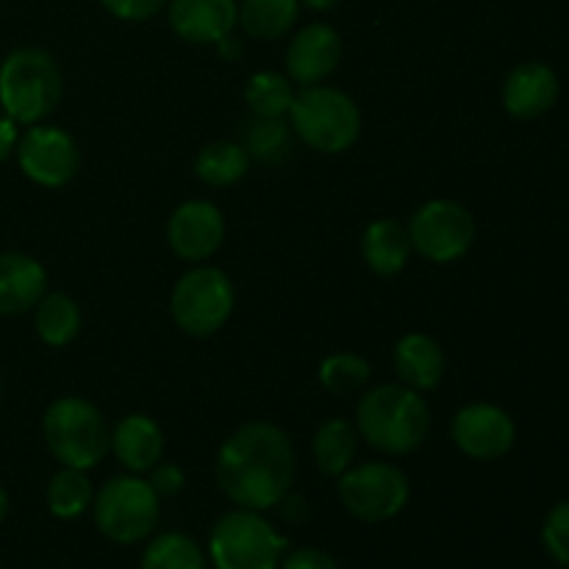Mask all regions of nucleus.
<instances>
[{"label": "nucleus", "instance_id": "f8f14e48", "mask_svg": "<svg viewBox=\"0 0 569 569\" xmlns=\"http://www.w3.org/2000/svg\"><path fill=\"white\" fill-rule=\"evenodd\" d=\"M456 448L476 461H495L515 448L517 426L509 411L495 403H470L456 411L450 422Z\"/></svg>", "mask_w": 569, "mask_h": 569}, {"label": "nucleus", "instance_id": "4468645a", "mask_svg": "<svg viewBox=\"0 0 569 569\" xmlns=\"http://www.w3.org/2000/svg\"><path fill=\"white\" fill-rule=\"evenodd\" d=\"M342 61V37L328 22H309L287 48V76L300 87L322 83Z\"/></svg>", "mask_w": 569, "mask_h": 569}, {"label": "nucleus", "instance_id": "1a4fd4ad", "mask_svg": "<svg viewBox=\"0 0 569 569\" xmlns=\"http://www.w3.org/2000/svg\"><path fill=\"white\" fill-rule=\"evenodd\" d=\"M411 483L389 461H365L339 476V500L361 522H387L409 506Z\"/></svg>", "mask_w": 569, "mask_h": 569}, {"label": "nucleus", "instance_id": "c9c22d12", "mask_svg": "<svg viewBox=\"0 0 569 569\" xmlns=\"http://www.w3.org/2000/svg\"><path fill=\"white\" fill-rule=\"evenodd\" d=\"M339 3H342V0H300V6H306V9L311 11H331L337 9Z\"/></svg>", "mask_w": 569, "mask_h": 569}, {"label": "nucleus", "instance_id": "72a5a7b5", "mask_svg": "<svg viewBox=\"0 0 569 569\" xmlns=\"http://www.w3.org/2000/svg\"><path fill=\"white\" fill-rule=\"evenodd\" d=\"M17 142H20V133H17V122L11 117L0 114V164L9 159L17 150Z\"/></svg>", "mask_w": 569, "mask_h": 569}, {"label": "nucleus", "instance_id": "0eeeda50", "mask_svg": "<svg viewBox=\"0 0 569 569\" xmlns=\"http://www.w3.org/2000/svg\"><path fill=\"white\" fill-rule=\"evenodd\" d=\"M237 306V289L233 281L211 264H194L183 272L170 295L172 322L187 337L206 339L214 337L231 320Z\"/></svg>", "mask_w": 569, "mask_h": 569}, {"label": "nucleus", "instance_id": "412c9836", "mask_svg": "<svg viewBox=\"0 0 569 569\" xmlns=\"http://www.w3.org/2000/svg\"><path fill=\"white\" fill-rule=\"evenodd\" d=\"M356 450H359V433L356 426L345 417H331L317 428L311 439V459L317 470L328 478H339L353 467Z\"/></svg>", "mask_w": 569, "mask_h": 569}, {"label": "nucleus", "instance_id": "39448f33", "mask_svg": "<svg viewBox=\"0 0 569 569\" xmlns=\"http://www.w3.org/2000/svg\"><path fill=\"white\" fill-rule=\"evenodd\" d=\"M42 437L61 467L92 470L111 450V428L103 411L81 395H64L48 406Z\"/></svg>", "mask_w": 569, "mask_h": 569}, {"label": "nucleus", "instance_id": "aec40b11", "mask_svg": "<svg viewBox=\"0 0 569 569\" xmlns=\"http://www.w3.org/2000/svg\"><path fill=\"white\" fill-rule=\"evenodd\" d=\"M411 253H415V248H411L409 228L400 226L398 220L383 217V220L370 222L365 228V237H361V259H365V264L376 276L392 278L398 272H403Z\"/></svg>", "mask_w": 569, "mask_h": 569}, {"label": "nucleus", "instance_id": "20e7f679", "mask_svg": "<svg viewBox=\"0 0 569 569\" xmlns=\"http://www.w3.org/2000/svg\"><path fill=\"white\" fill-rule=\"evenodd\" d=\"M64 78L59 61L42 48L11 50L0 64V106L17 126L48 120L61 103Z\"/></svg>", "mask_w": 569, "mask_h": 569}, {"label": "nucleus", "instance_id": "5701e85b", "mask_svg": "<svg viewBox=\"0 0 569 569\" xmlns=\"http://www.w3.org/2000/svg\"><path fill=\"white\" fill-rule=\"evenodd\" d=\"M250 170L248 150L239 142L217 139V142L203 144L194 156V176L211 189H226L242 181Z\"/></svg>", "mask_w": 569, "mask_h": 569}, {"label": "nucleus", "instance_id": "473e14b6", "mask_svg": "<svg viewBox=\"0 0 569 569\" xmlns=\"http://www.w3.org/2000/svg\"><path fill=\"white\" fill-rule=\"evenodd\" d=\"M281 569H339V565L328 550L298 548L283 556Z\"/></svg>", "mask_w": 569, "mask_h": 569}, {"label": "nucleus", "instance_id": "b1692460", "mask_svg": "<svg viewBox=\"0 0 569 569\" xmlns=\"http://www.w3.org/2000/svg\"><path fill=\"white\" fill-rule=\"evenodd\" d=\"M300 0H242L239 3V28L250 39L272 42L295 28L300 17Z\"/></svg>", "mask_w": 569, "mask_h": 569}, {"label": "nucleus", "instance_id": "a878e982", "mask_svg": "<svg viewBox=\"0 0 569 569\" xmlns=\"http://www.w3.org/2000/svg\"><path fill=\"white\" fill-rule=\"evenodd\" d=\"M292 98V78L278 70L253 72L244 87V103L253 117H287Z\"/></svg>", "mask_w": 569, "mask_h": 569}, {"label": "nucleus", "instance_id": "2eb2a0df", "mask_svg": "<svg viewBox=\"0 0 569 569\" xmlns=\"http://www.w3.org/2000/svg\"><path fill=\"white\" fill-rule=\"evenodd\" d=\"M172 33L189 44H217L239 26L237 0H167Z\"/></svg>", "mask_w": 569, "mask_h": 569}, {"label": "nucleus", "instance_id": "f704fd0d", "mask_svg": "<svg viewBox=\"0 0 569 569\" xmlns=\"http://www.w3.org/2000/svg\"><path fill=\"white\" fill-rule=\"evenodd\" d=\"M214 48H217V53H220L226 61H237L239 56H242V42H239V39L233 37V33H228L226 39H220V42H217Z\"/></svg>", "mask_w": 569, "mask_h": 569}, {"label": "nucleus", "instance_id": "f257e3e1", "mask_svg": "<svg viewBox=\"0 0 569 569\" xmlns=\"http://www.w3.org/2000/svg\"><path fill=\"white\" fill-rule=\"evenodd\" d=\"M298 456L283 428L253 420L239 426L217 450L214 476L231 503L239 509L270 511L292 489Z\"/></svg>", "mask_w": 569, "mask_h": 569}, {"label": "nucleus", "instance_id": "f3484780", "mask_svg": "<svg viewBox=\"0 0 569 569\" xmlns=\"http://www.w3.org/2000/svg\"><path fill=\"white\" fill-rule=\"evenodd\" d=\"M167 439L159 422L148 415H128L111 431V453L133 476H144L164 459Z\"/></svg>", "mask_w": 569, "mask_h": 569}, {"label": "nucleus", "instance_id": "423d86ee", "mask_svg": "<svg viewBox=\"0 0 569 569\" xmlns=\"http://www.w3.org/2000/svg\"><path fill=\"white\" fill-rule=\"evenodd\" d=\"M287 539L261 511L233 509L214 522L209 556L217 569H278Z\"/></svg>", "mask_w": 569, "mask_h": 569}, {"label": "nucleus", "instance_id": "e433bc0d", "mask_svg": "<svg viewBox=\"0 0 569 569\" xmlns=\"http://www.w3.org/2000/svg\"><path fill=\"white\" fill-rule=\"evenodd\" d=\"M6 515H9V495H6L3 483H0V522L6 520Z\"/></svg>", "mask_w": 569, "mask_h": 569}, {"label": "nucleus", "instance_id": "bb28decb", "mask_svg": "<svg viewBox=\"0 0 569 569\" xmlns=\"http://www.w3.org/2000/svg\"><path fill=\"white\" fill-rule=\"evenodd\" d=\"M244 150L250 161L261 164H278L292 150V126L283 117H253L244 128Z\"/></svg>", "mask_w": 569, "mask_h": 569}, {"label": "nucleus", "instance_id": "dca6fc26", "mask_svg": "<svg viewBox=\"0 0 569 569\" xmlns=\"http://www.w3.org/2000/svg\"><path fill=\"white\" fill-rule=\"evenodd\" d=\"M559 100V76L542 61H522L506 76L503 106L517 120H537Z\"/></svg>", "mask_w": 569, "mask_h": 569}, {"label": "nucleus", "instance_id": "c756f323", "mask_svg": "<svg viewBox=\"0 0 569 569\" xmlns=\"http://www.w3.org/2000/svg\"><path fill=\"white\" fill-rule=\"evenodd\" d=\"M542 545L556 565L569 567V500H561L548 511L542 526Z\"/></svg>", "mask_w": 569, "mask_h": 569}, {"label": "nucleus", "instance_id": "cd10ccee", "mask_svg": "<svg viewBox=\"0 0 569 569\" xmlns=\"http://www.w3.org/2000/svg\"><path fill=\"white\" fill-rule=\"evenodd\" d=\"M142 569H209L200 545L181 531L159 533L142 553Z\"/></svg>", "mask_w": 569, "mask_h": 569}, {"label": "nucleus", "instance_id": "2f4dec72", "mask_svg": "<svg viewBox=\"0 0 569 569\" xmlns=\"http://www.w3.org/2000/svg\"><path fill=\"white\" fill-rule=\"evenodd\" d=\"M148 481L159 498H172V495H178L183 487H187V476H183L181 467L172 465V461H164V459H161L159 465L150 470Z\"/></svg>", "mask_w": 569, "mask_h": 569}, {"label": "nucleus", "instance_id": "ddd939ff", "mask_svg": "<svg viewBox=\"0 0 569 569\" xmlns=\"http://www.w3.org/2000/svg\"><path fill=\"white\" fill-rule=\"evenodd\" d=\"M167 244L189 264L209 261L226 239V217L211 200H183L167 220Z\"/></svg>", "mask_w": 569, "mask_h": 569}, {"label": "nucleus", "instance_id": "9d476101", "mask_svg": "<svg viewBox=\"0 0 569 569\" xmlns=\"http://www.w3.org/2000/svg\"><path fill=\"white\" fill-rule=\"evenodd\" d=\"M411 248L431 264H453L465 259L476 242V220L459 200H426L409 220Z\"/></svg>", "mask_w": 569, "mask_h": 569}, {"label": "nucleus", "instance_id": "6ab92c4d", "mask_svg": "<svg viewBox=\"0 0 569 569\" xmlns=\"http://www.w3.org/2000/svg\"><path fill=\"white\" fill-rule=\"evenodd\" d=\"M48 292V272L28 253H0V317L26 315Z\"/></svg>", "mask_w": 569, "mask_h": 569}, {"label": "nucleus", "instance_id": "7c9ffc66", "mask_svg": "<svg viewBox=\"0 0 569 569\" xmlns=\"http://www.w3.org/2000/svg\"><path fill=\"white\" fill-rule=\"evenodd\" d=\"M98 3L122 22H144L167 9V0H98Z\"/></svg>", "mask_w": 569, "mask_h": 569}, {"label": "nucleus", "instance_id": "a211bd4d", "mask_svg": "<svg viewBox=\"0 0 569 569\" xmlns=\"http://www.w3.org/2000/svg\"><path fill=\"white\" fill-rule=\"evenodd\" d=\"M392 365L400 383L417 392H431L445 378V350L428 333L411 331L395 342Z\"/></svg>", "mask_w": 569, "mask_h": 569}, {"label": "nucleus", "instance_id": "6e6552de", "mask_svg": "<svg viewBox=\"0 0 569 569\" xmlns=\"http://www.w3.org/2000/svg\"><path fill=\"white\" fill-rule=\"evenodd\" d=\"M92 509L94 526L109 542L139 545L156 531L161 498L153 492L148 478L126 472L103 483V489L94 495Z\"/></svg>", "mask_w": 569, "mask_h": 569}, {"label": "nucleus", "instance_id": "393cba45", "mask_svg": "<svg viewBox=\"0 0 569 569\" xmlns=\"http://www.w3.org/2000/svg\"><path fill=\"white\" fill-rule=\"evenodd\" d=\"M44 500H48V509L53 517H59V520H78L94 500L92 481H89L87 470L61 467V470L50 478Z\"/></svg>", "mask_w": 569, "mask_h": 569}, {"label": "nucleus", "instance_id": "f03ea898", "mask_svg": "<svg viewBox=\"0 0 569 569\" xmlns=\"http://www.w3.org/2000/svg\"><path fill=\"white\" fill-rule=\"evenodd\" d=\"M431 431V409L417 389L406 383H381L361 395L356 406V433L372 450L409 456Z\"/></svg>", "mask_w": 569, "mask_h": 569}, {"label": "nucleus", "instance_id": "4be33fe9", "mask_svg": "<svg viewBox=\"0 0 569 569\" xmlns=\"http://www.w3.org/2000/svg\"><path fill=\"white\" fill-rule=\"evenodd\" d=\"M83 315L81 306L64 292H44L42 300L33 306V328L37 337L48 348H67L81 333Z\"/></svg>", "mask_w": 569, "mask_h": 569}, {"label": "nucleus", "instance_id": "c85d7f7f", "mask_svg": "<svg viewBox=\"0 0 569 569\" xmlns=\"http://www.w3.org/2000/svg\"><path fill=\"white\" fill-rule=\"evenodd\" d=\"M320 387L326 392L337 395V398H348V395L361 392V389L370 383V361L359 353H350V350H339V353L326 356L320 361Z\"/></svg>", "mask_w": 569, "mask_h": 569}, {"label": "nucleus", "instance_id": "9b49d317", "mask_svg": "<svg viewBox=\"0 0 569 569\" xmlns=\"http://www.w3.org/2000/svg\"><path fill=\"white\" fill-rule=\"evenodd\" d=\"M14 153L22 176L44 189L67 187L81 170L78 142L59 126H44V122L28 126Z\"/></svg>", "mask_w": 569, "mask_h": 569}, {"label": "nucleus", "instance_id": "7ed1b4c3", "mask_svg": "<svg viewBox=\"0 0 569 569\" xmlns=\"http://www.w3.org/2000/svg\"><path fill=\"white\" fill-rule=\"evenodd\" d=\"M287 117L295 137L317 153L339 156L361 137V111L356 100L345 89L328 83L300 87Z\"/></svg>", "mask_w": 569, "mask_h": 569}]
</instances>
